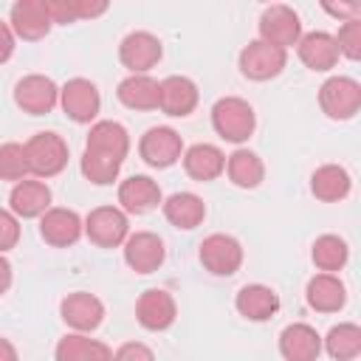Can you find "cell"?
<instances>
[{
  "mask_svg": "<svg viewBox=\"0 0 361 361\" xmlns=\"http://www.w3.org/2000/svg\"><path fill=\"white\" fill-rule=\"evenodd\" d=\"M212 127L228 144H243L254 135L257 116L254 107L240 96H223L212 107Z\"/></svg>",
  "mask_w": 361,
  "mask_h": 361,
  "instance_id": "1",
  "label": "cell"
},
{
  "mask_svg": "<svg viewBox=\"0 0 361 361\" xmlns=\"http://www.w3.org/2000/svg\"><path fill=\"white\" fill-rule=\"evenodd\" d=\"M28 169L37 178H54L68 166V144L56 133H37L25 144Z\"/></svg>",
  "mask_w": 361,
  "mask_h": 361,
  "instance_id": "2",
  "label": "cell"
},
{
  "mask_svg": "<svg viewBox=\"0 0 361 361\" xmlns=\"http://www.w3.org/2000/svg\"><path fill=\"white\" fill-rule=\"evenodd\" d=\"M288 65V51L279 45H271L265 39H251L240 51V73L251 82H268L279 76Z\"/></svg>",
  "mask_w": 361,
  "mask_h": 361,
  "instance_id": "3",
  "label": "cell"
},
{
  "mask_svg": "<svg viewBox=\"0 0 361 361\" xmlns=\"http://www.w3.org/2000/svg\"><path fill=\"white\" fill-rule=\"evenodd\" d=\"M319 107L333 121H350L361 110V85L350 76H330L319 87Z\"/></svg>",
  "mask_w": 361,
  "mask_h": 361,
  "instance_id": "4",
  "label": "cell"
},
{
  "mask_svg": "<svg viewBox=\"0 0 361 361\" xmlns=\"http://www.w3.org/2000/svg\"><path fill=\"white\" fill-rule=\"evenodd\" d=\"M130 234L127 212L118 206H99L85 217V237L99 248H118Z\"/></svg>",
  "mask_w": 361,
  "mask_h": 361,
  "instance_id": "5",
  "label": "cell"
},
{
  "mask_svg": "<svg viewBox=\"0 0 361 361\" xmlns=\"http://www.w3.org/2000/svg\"><path fill=\"white\" fill-rule=\"evenodd\" d=\"M59 104H62V113L71 121L90 124L102 110V96H99V87L90 79L76 76V79H68L59 87Z\"/></svg>",
  "mask_w": 361,
  "mask_h": 361,
  "instance_id": "6",
  "label": "cell"
},
{
  "mask_svg": "<svg viewBox=\"0 0 361 361\" xmlns=\"http://www.w3.org/2000/svg\"><path fill=\"white\" fill-rule=\"evenodd\" d=\"M14 104L28 116H45L59 104V87L51 76L28 73L14 85Z\"/></svg>",
  "mask_w": 361,
  "mask_h": 361,
  "instance_id": "7",
  "label": "cell"
},
{
  "mask_svg": "<svg viewBox=\"0 0 361 361\" xmlns=\"http://www.w3.org/2000/svg\"><path fill=\"white\" fill-rule=\"evenodd\" d=\"M299 37H302V20L290 6L271 3L262 11V17H259V39L288 51L290 45L299 42Z\"/></svg>",
  "mask_w": 361,
  "mask_h": 361,
  "instance_id": "8",
  "label": "cell"
},
{
  "mask_svg": "<svg viewBox=\"0 0 361 361\" xmlns=\"http://www.w3.org/2000/svg\"><path fill=\"white\" fill-rule=\"evenodd\" d=\"M200 265L214 276H231L243 265V245L231 234H209L200 243Z\"/></svg>",
  "mask_w": 361,
  "mask_h": 361,
  "instance_id": "9",
  "label": "cell"
},
{
  "mask_svg": "<svg viewBox=\"0 0 361 361\" xmlns=\"http://www.w3.org/2000/svg\"><path fill=\"white\" fill-rule=\"evenodd\" d=\"M138 155L152 169H166L180 161L183 141L172 127H149L138 141Z\"/></svg>",
  "mask_w": 361,
  "mask_h": 361,
  "instance_id": "10",
  "label": "cell"
},
{
  "mask_svg": "<svg viewBox=\"0 0 361 361\" xmlns=\"http://www.w3.org/2000/svg\"><path fill=\"white\" fill-rule=\"evenodd\" d=\"M164 56L161 39L149 31H130L118 45V59L130 73H149Z\"/></svg>",
  "mask_w": 361,
  "mask_h": 361,
  "instance_id": "11",
  "label": "cell"
},
{
  "mask_svg": "<svg viewBox=\"0 0 361 361\" xmlns=\"http://www.w3.org/2000/svg\"><path fill=\"white\" fill-rule=\"evenodd\" d=\"M39 234L48 245L54 248H68L73 245L82 234H85V220L73 212V209H62V206H48L39 214Z\"/></svg>",
  "mask_w": 361,
  "mask_h": 361,
  "instance_id": "12",
  "label": "cell"
},
{
  "mask_svg": "<svg viewBox=\"0 0 361 361\" xmlns=\"http://www.w3.org/2000/svg\"><path fill=\"white\" fill-rule=\"evenodd\" d=\"M124 245V262L135 271V274H152L164 265L166 259V248H164V240L152 231H135V234H127V240L121 243Z\"/></svg>",
  "mask_w": 361,
  "mask_h": 361,
  "instance_id": "13",
  "label": "cell"
},
{
  "mask_svg": "<svg viewBox=\"0 0 361 361\" xmlns=\"http://www.w3.org/2000/svg\"><path fill=\"white\" fill-rule=\"evenodd\" d=\"M59 316H62V322L71 330L93 333L104 322V305H102L99 296L85 293V290H76V293H68L59 302Z\"/></svg>",
  "mask_w": 361,
  "mask_h": 361,
  "instance_id": "14",
  "label": "cell"
},
{
  "mask_svg": "<svg viewBox=\"0 0 361 361\" xmlns=\"http://www.w3.org/2000/svg\"><path fill=\"white\" fill-rule=\"evenodd\" d=\"M175 316H178V307H175V299L169 290L164 288H149L138 296L135 302V319L144 330H152V333H161L166 327L175 324Z\"/></svg>",
  "mask_w": 361,
  "mask_h": 361,
  "instance_id": "15",
  "label": "cell"
},
{
  "mask_svg": "<svg viewBox=\"0 0 361 361\" xmlns=\"http://www.w3.org/2000/svg\"><path fill=\"white\" fill-rule=\"evenodd\" d=\"M8 25H11L14 37H20V39H25V42H37V39H42V37L51 31L54 20H51V14H48L45 0H17V3L11 6V20H8Z\"/></svg>",
  "mask_w": 361,
  "mask_h": 361,
  "instance_id": "16",
  "label": "cell"
},
{
  "mask_svg": "<svg viewBox=\"0 0 361 361\" xmlns=\"http://www.w3.org/2000/svg\"><path fill=\"white\" fill-rule=\"evenodd\" d=\"M161 93H158V110H164L166 116L175 118H186L195 107H197V85L189 76H166L158 82Z\"/></svg>",
  "mask_w": 361,
  "mask_h": 361,
  "instance_id": "17",
  "label": "cell"
},
{
  "mask_svg": "<svg viewBox=\"0 0 361 361\" xmlns=\"http://www.w3.org/2000/svg\"><path fill=\"white\" fill-rule=\"evenodd\" d=\"M296 54L302 59V65L307 71H316V73H324L330 68H336L338 62V45H336V37L327 34V31H310V34H302L299 42H296Z\"/></svg>",
  "mask_w": 361,
  "mask_h": 361,
  "instance_id": "18",
  "label": "cell"
},
{
  "mask_svg": "<svg viewBox=\"0 0 361 361\" xmlns=\"http://www.w3.org/2000/svg\"><path fill=\"white\" fill-rule=\"evenodd\" d=\"M118 203L127 214H147L161 203V186L147 175H130L118 183Z\"/></svg>",
  "mask_w": 361,
  "mask_h": 361,
  "instance_id": "19",
  "label": "cell"
},
{
  "mask_svg": "<svg viewBox=\"0 0 361 361\" xmlns=\"http://www.w3.org/2000/svg\"><path fill=\"white\" fill-rule=\"evenodd\" d=\"M279 353L288 361H316L322 353V336L305 322L288 324L279 333Z\"/></svg>",
  "mask_w": 361,
  "mask_h": 361,
  "instance_id": "20",
  "label": "cell"
},
{
  "mask_svg": "<svg viewBox=\"0 0 361 361\" xmlns=\"http://www.w3.org/2000/svg\"><path fill=\"white\" fill-rule=\"evenodd\" d=\"M51 206V189L45 180H31V178H23L14 183L11 195H8V209L23 217V220H34L39 217L45 209Z\"/></svg>",
  "mask_w": 361,
  "mask_h": 361,
  "instance_id": "21",
  "label": "cell"
},
{
  "mask_svg": "<svg viewBox=\"0 0 361 361\" xmlns=\"http://www.w3.org/2000/svg\"><path fill=\"white\" fill-rule=\"evenodd\" d=\"M305 299L316 313H338L347 305V288L336 274L322 271L307 282Z\"/></svg>",
  "mask_w": 361,
  "mask_h": 361,
  "instance_id": "22",
  "label": "cell"
},
{
  "mask_svg": "<svg viewBox=\"0 0 361 361\" xmlns=\"http://www.w3.org/2000/svg\"><path fill=\"white\" fill-rule=\"evenodd\" d=\"M234 307L248 322H268L279 310V296L268 285H243L234 296Z\"/></svg>",
  "mask_w": 361,
  "mask_h": 361,
  "instance_id": "23",
  "label": "cell"
},
{
  "mask_svg": "<svg viewBox=\"0 0 361 361\" xmlns=\"http://www.w3.org/2000/svg\"><path fill=\"white\" fill-rule=\"evenodd\" d=\"M183 169L189 178L206 183V180H214L226 172V155L220 147L214 144H195L189 149H183Z\"/></svg>",
  "mask_w": 361,
  "mask_h": 361,
  "instance_id": "24",
  "label": "cell"
},
{
  "mask_svg": "<svg viewBox=\"0 0 361 361\" xmlns=\"http://www.w3.org/2000/svg\"><path fill=\"white\" fill-rule=\"evenodd\" d=\"M350 189H353V178L338 164H324L310 175V192L322 203H338L350 195Z\"/></svg>",
  "mask_w": 361,
  "mask_h": 361,
  "instance_id": "25",
  "label": "cell"
},
{
  "mask_svg": "<svg viewBox=\"0 0 361 361\" xmlns=\"http://www.w3.org/2000/svg\"><path fill=\"white\" fill-rule=\"evenodd\" d=\"M158 79H152L149 73H130L127 79L118 82V102L130 110H158Z\"/></svg>",
  "mask_w": 361,
  "mask_h": 361,
  "instance_id": "26",
  "label": "cell"
},
{
  "mask_svg": "<svg viewBox=\"0 0 361 361\" xmlns=\"http://www.w3.org/2000/svg\"><path fill=\"white\" fill-rule=\"evenodd\" d=\"M161 203H164V217L175 228H183V231L197 228L203 223V217H206V203L195 192H175Z\"/></svg>",
  "mask_w": 361,
  "mask_h": 361,
  "instance_id": "27",
  "label": "cell"
},
{
  "mask_svg": "<svg viewBox=\"0 0 361 361\" xmlns=\"http://www.w3.org/2000/svg\"><path fill=\"white\" fill-rule=\"evenodd\" d=\"M54 355H56V361H107V358H113V350L107 344H102L99 338H90L87 333L73 330L65 338H59Z\"/></svg>",
  "mask_w": 361,
  "mask_h": 361,
  "instance_id": "28",
  "label": "cell"
},
{
  "mask_svg": "<svg viewBox=\"0 0 361 361\" xmlns=\"http://www.w3.org/2000/svg\"><path fill=\"white\" fill-rule=\"evenodd\" d=\"M87 149H99V152H107L118 161L127 158L130 152V135L127 130L118 124V121H96L87 133V141H85Z\"/></svg>",
  "mask_w": 361,
  "mask_h": 361,
  "instance_id": "29",
  "label": "cell"
},
{
  "mask_svg": "<svg viewBox=\"0 0 361 361\" xmlns=\"http://www.w3.org/2000/svg\"><path fill=\"white\" fill-rule=\"evenodd\" d=\"M226 172H228V180L240 189H257L265 178V164L257 152L251 149H234L228 158H226Z\"/></svg>",
  "mask_w": 361,
  "mask_h": 361,
  "instance_id": "30",
  "label": "cell"
},
{
  "mask_svg": "<svg viewBox=\"0 0 361 361\" xmlns=\"http://www.w3.org/2000/svg\"><path fill=\"white\" fill-rule=\"evenodd\" d=\"M310 259H313V265L319 271L336 274V271H341L347 265L350 248L338 234H322V237H316V243L310 248Z\"/></svg>",
  "mask_w": 361,
  "mask_h": 361,
  "instance_id": "31",
  "label": "cell"
},
{
  "mask_svg": "<svg viewBox=\"0 0 361 361\" xmlns=\"http://www.w3.org/2000/svg\"><path fill=\"white\" fill-rule=\"evenodd\" d=\"M324 350L336 361H350L361 355V327L353 322H341L330 327V333L324 336Z\"/></svg>",
  "mask_w": 361,
  "mask_h": 361,
  "instance_id": "32",
  "label": "cell"
},
{
  "mask_svg": "<svg viewBox=\"0 0 361 361\" xmlns=\"http://www.w3.org/2000/svg\"><path fill=\"white\" fill-rule=\"evenodd\" d=\"M121 164H124V161H118V158H113V155H107V152H99V149H87V147H85L82 161H79V169H82V175H85L90 183L107 186V183H113V180L118 178Z\"/></svg>",
  "mask_w": 361,
  "mask_h": 361,
  "instance_id": "33",
  "label": "cell"
},
{
  "mask_svg": "<svg viewBox=\"0 0 361 361\" xmlns=\"http://www.w3.org/2000/svg\"><path fill=\"white\" fill-rule=\"evenodd\" d=\"M28 175H31V169H28L25 147L17 144V141L0 144V180H14L17 183Z\"/></svg>",
  "mask_w": 361,
  "mask_h": 361,
  "instance_id": "34",
  "label": "cell"
},
{
  "mask_svg": "<svg viewBox=\"0 0 361 361\" xmlns=\"http://www.w3.org/2000/svg\"><path fill=\"white\" fill-rule=\"evenodd\" d=\"M336 45H338V54L347 56L350 62H355L361 56V20L358 17L341 23V28L336 34Z\"/></svg>",
  "mask_w": 361,
  "mask_h": 361,
  "instance_id": "35",
  "label": "cell"
},
{
  "mask_svg": "<svg viewBox=\"0 0 361 361\" xmlns=\"http://www.w3.org/2000/svg\"><path fill=\"white\" fill-rule=\"evenodd\" d=\"M20 243V217L11 209H0V254Z\"/></svg>",
  "mask_w": 361,
  "mask_h": 361,
  "instance_id": "36",
  "label": "cell"
},
{
  "mask_svg": "<svg viewBox=\"0 0 361 361\" xmlns=\"http://www.w3.org/2000/svg\"><path fill=\"white\" fill-rule=\"evenodd\" d=\"M319 6L333 17V20H353L361 14V0H319Z\"/></svg>",
  "mask_w": 361,
  "mask_h": 361,
  "instance_id": "37",
  "label": "cell"
},
{
  "mask_svg": "<svg viewBox=\"0 0 361 361\" xmlns=\"http://www.w3.org/2000/svg\"><path fill=\"white\" fill-rule=\"evenodd\" d=\"M48 6V14L54 23L59 25H71L79 20V8H76V0H45Z\"/></svg>",
  "mask_w": 361,
  "mask_h": 361,
  "instance_id": "38",
  "label": "cell"
},
{
  "mask_svg": "<svg viewBox=\"0 0 361 361\" xmlns=\"http://www.w3.org/2000/svg\"><path fill=\"white\" fill-rule=\"evenodd\" d=\"M76 8L79 20H99L110 8V0H76Z\"/></svg>",
  "mask_w": 361,
  "mask_h": 361,
  "instance_id": "39",
  "label": "cell"
},
{
  "mask_svg": "<svg viewBox=\"0 0 361 361\" xmlns=\"http://www.w3.org/2000/svg\"><path fill=\"white\" fill-rule=\"evenodd\" d=\"M14 42H17V37H14L11 25L0 20V65L11 59V54H14Z\"/></svg>",
  "mask_w": 361,
  "mask_h": 361,
  "instance_id": "40",
  "label": "cell"
},
{
  "mask_svg": "<svg viewBox=\"0 0 361 361\" xmlns=\"http://www.w3.org/2000/svg\"><path fill=\"white\" fill-rule=\"evenodd\" d=\"M113 358H144V361H149L152 358V350L149 347H144V344H121L116 353H113Z\"/></svg>",
  "mask_w": 361,
  "mask_h": 361,
  "instance_id": "41",
  "label": "cell"
},
{
  "mask_svg": "<svg viewBox=\"0 0 361 361\" xmlns=\"http://www.w3.org/2000/svg\"><path fill=\"white\" fill-rule=\"evenodd\" d=\"M11 279H14V274H11V262L0 254V296L11 288Z\"/></svg>",
  "mask_w": 361,
  "mask_h": 361,
  "instance_id": "42",
  "label": "cell"
},
{
  "mask_svg": "<svg viewBox=\"0 0 361 361\" xmlns=\"http://www.w3.org/2000/svg\"><path fill=\"white\" fill-rule=\"evenodd\" d=\"M17 358V350L8 338H0V361H14Z\"/></svg>",
  "mask_w": 361,
  "mask_h": 361,
  "instance_id": "43",
  "label": "cell"
},
{
  "mask_svg": "<svg viewBox=\"0 0 361 361\" xmlns=\"http://www.w3.org/2000/svg\"><path fill=\"white\" fill-rule=\"evenodd\" d=\"M262 3H274V0H262Z\"/></svg>",
  "mask_w": 361,
  "mask_h": 361,
  "instance_id": "44",
  "label": "cell"
}]
</instances>
